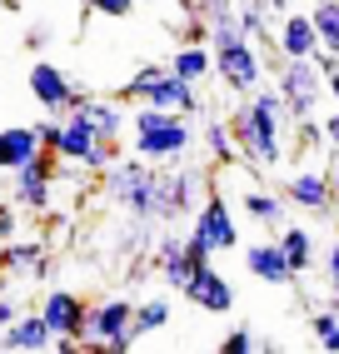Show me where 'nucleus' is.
Returning <instances> with one entry per match:
<instances>
[{
    "instance_id": "obj_12",
    "label": "nucleus",
    "mask_w": 339,
    "mask_h": 354,
    "mask_svg": "<svg viewBox=\"0 0 339 354\" xmlns=\"http://www.w3.org/2000/svg\"><path fill=\"white\" fill-rule=\"evenodd\" d=\"M85 310L90 304L80 295H70V290H51L40 299V315H45L55 339H85Z\"/></svg>"
},
{
    "instance_id": "obj_5",
    "label": "nucleus",
    "mask_w": 339,
    "mask_h": 354,
    "mask_svg": "<svg viewBox=\"0 0 339 354\" xmlns=\"http://www.w3.org/2000/svg\"><path fill=\"white\" fill-rule=\"evenodd\" d=\"M120 100L130 105H160V110H180V115H200V85L175 75L170 65H140L125 80Z\"/></svg>"
},
{
    "instance_id": "obj_44",
    "label": "nucleus",
    "mask_w": 339,
    "mask_h": 354,
    "mask_svg": "<svg viewBox=\"0 0 339 354\" xmlns=\"http://www.w3.org/2000/svg\"><path fill=\"white\" fill-rule=\"evenodd\" d=\"M6 6H10V10H20V0H6Z\"/></svg>"
},
{
    "instance_id": "obj_42",
    "label": "nucleus",
    "mask_w": 339,
    "mask_h": 354,
    "mask_svg": "<svg viewBox=\"0 0 339 354\" xmlns=\"http://www.w3.org/2000/svg\"><path fill=\"white\" fill-rule=\"evenodd\" d=\"M220 6H230V0H200V10H220Z\"/></svg>"
},
{
    "instance_id": "obj_30",
    "label": "nucleus",
    "mask_w": 339,
    "mask_h": 354,
    "mask_svg": "<svg viewBox=\"0 0 339 354\" xmlns=\"http://www.w3.org/2000/svg\"><path fill=\"white\" fill-rule=\"evenodd\" d=\"M309 329H314V344H320V349L339 354V315H334V310H320Z\"/></svg>"
},
{
    "instance_id": "obj_40",
    "label": "nucleus",
    "mask_w": 339,
    "mask_h": 354,
    "mask_svg": "<svg viewBox=\"0 0 339 354\" xmlns=\"http://www.w3.org/2000/svg\"><path fill=\"white\" fill-rule=\"evenodd\" d=\"M324 90H329V100L339 105V65H334V70H329V75H324Z\"/></svg>"
},
{
    "instance_id": "obj_23",
    "label": "nucleus",
    "mask_w": 339,
    "mask_h": 354,
    "mask_svg": "<svg viewBox=\"0 0 339 354\" xmlns=\"http://www.w3.org/2000/svg\"><path fill=\"white\" fill-rule=\"evenodd\" d=\"M239 209L255 220V225H284V195H270V190H245L239 195Z\"/></svg>"
},
{
    "instance_id": "obj_20",
    "label": "nucleus",
    "mask_w": 339,
    "mask_h": 354,
    "mask_svg": "<svg viewBox=\"0 0 339 354\" xmlns=\"http://www.w3.org/2000/svg\"><path fill=\"white\" fill-rule=\"evenodd\" d=\"M40 150V135H35V125H10V130H0V170H20L30 155Z\"/></svg>"
},
{
    "instance_id": "obj_9",
    "label": "nucleus",
    "mask_w": 339,
    "mask_h": 354,
    "mask_svg": "<svg viewBox=\"0 0 339 354\" xmlns=\"http://www.w3.org/2000/svg\"><path fill=\"white\" fill-rule=\"evenodd\" d=\"M275 90H280L284 110L295 115V120H304V115H314V105H320L324 75H320V65H314V60H280Z\"/></svg>"
},
{
    "instance_id": "obj_11",
    "label": "nucleus",
    "mask_w": 339,
    "mask_h": 354,
    "mask_svg": "<svg viewBox=\"0 0 339 354\" xmlns=\"http://www.w3.org/2000/svg\"><path fill=\"white\" fill-rule=\"evenodd\" d=\"M275 45L284 60H314L324 50L320 45V30H314L309 10H280V26H275Z\"/></svg>"
},
{
    "instance_id": "obj_25",
    "label": "nucleus",
    "mask_w": 339,
    "mask_h": 354,
    "mask_svg": "<svg viewBox=\"0 0 339 354\" xmlns=\"http://www.w3.org/2000/svg\"><path fill=\"white\" fill-rule=\"evenodd\" d=\"M235 26H239V35H250V40L275 35L270 30V6H264V0H239V6H235Z\"/></svg>"
},
{
    "instance_id": "obj_29",
    "label": "nucleus",
    "mask_w": 339,
    "mask_h": 354,
    "mask_svg": "<svg viewBox=\"0 0 339 354\" xmlns=\"http://www.w3.org/2000/svg\"><path fill=\"white\" fill-rule=\"evenodd\" d=\"M165 324H170V299L165 295L135 304V335H155V329H165Z\"/></svg>"
},
{
    "instance_id": "obj_34",
    "label": "nucleus",
    "mask_w": 339,
    "mask_h": 354,
    "mask_svg": "<svg viewBox=\"0 0 339 354\" xmlns=\"http://www.w3.org/2000/svg\"><path fill=\"white\" fill-rule=\"evenodd\" d=\"M35 135H40V145H45V150H55V140H60V115L40 120V125H35Z\"/></svg>"
},
{
    "instance_id": "obj_2",
    "label": "nucleus",
    "mask_w": 339,
    "mask_h": 354,
    "mask_svg": "<svg viewBox=\"0 0 339 354\" xmlns=\"http://www.w3.org/2000/svg\"><path fill=\"white\" fill-rule=\"evenodd\" d=\"M210 26H214V40H210L214 75L230 85V95H255V90H259V75H264V60H259V50H255V40L239 35L230 6L210 10Z\"/></svg>"
},
{
    "instance_id": "obj_1",
    "label": "nucleus",
    "mask_w": 339,
    "mask_h": 354,
    "mask_svg": "<svg viewBox=\"0 0 339 354\" xmlns=\"http://www.w3.org/2000/svg\"><path fill=\"white\" fill-rule=\"evenodd\" d=\"M284 100L280 90H255V95H245V105H235L230 115V130H235V145L245 150L250 165H259V170H275V165L284 160Z\"/></svg>"
},
{
    "instance_id": "obj_4",
    "label": "nucleus",
    "mask_w": 339,
    "mask_h": 354,
    "mask_svg": "<svg viewBox=\"0 0 339 354\" xmlns=\"http://www.w3.org/2000/svg\"><path fill=\"white\" fill-rule=\"evenodd\" d=\"M130 130H135V155L150 160V165H170V160L190 155V145H195L190 115L160 110V105H140L135 120H130Z\"/></svg>"
},
{
    "instance_id": "obj_37",
    "label": "nucleus",
    "mask_w": 339,
    "mask_h": 354,
    "mask_svg": "<svg viewBox=\"0 0 339 354\" xmlns=\"http://www.w3.org/2000/svg\"><path fill=\"white\" fill-rule=\"evenodd\" d=\"M324 274H329V285H339V240H334V250L324 254Z\"/></svg>"
},
{
    "instance_id": "obj_33",
    "label": "nucleus",
    "mask_w": 339,
    "mask_h": 354,
    "mask_svg": "<svg viewBox=\"0 0 339 354\" xmlns=\"http://www.w3.org/2000/svg\"><path fill=\"white\" fill-rule=\"evenodd\" d=\"M85 10H90V15H110V20H125V15H135V0H85Z\"/></svg>"
},
{
    "instance_id": "obj_24",
    "label": "nucleus",
    "mask_w": 339,
    "mask_h": 354,
    "mask_svg": "<svg viewBox=\"0 0 339 354\" xmlns=\"http://www.w3.org/2000/svg\"><path fill=\"white\" fill-rule=\"evenodd\" d=\"M155 259H160V274L170 279L175 290H185V279H190V259H185V240H160V250H155Z\"/></svg>"
},
{
    "instance_id": "obj_39",
    "label": "nucleus",
    "mask_w": 339,
    "mask_h": 354,
    "mask_svg": "<svg viewBox=\"0 0 339 354\" xmlns=\"http://www.w3.org/2000/svg\"><path fill=\"white\" fill-rule=\"evenodd\" d=\"M324 140H329V145H339V110L324 120Z\"/></svg>"
},
{
    "instance_id": "obj_28",
    "label": "nucleus",
    "mask_w": 339,
    "mask_h": 354,
    "mask_svg": "<svg viewBox=\"0 0 339 354\" xmlns=\"http://www.w3.org/2000/svg\"><path fill=\"white\" fill-rule=\"evenodd\" d=\"M205 150H210V160L214 165H235V155H239V145H235V130L230 125H205Z\"/></svg>"
},
{
    "instance_id": "obj_21",
    "label": "nucleus",
    "mask_w": 339,
    "mask_h": 354,
    "mask_svg": "<svg viewBox=\"0 0 339 354\" xmlns=\"http://www.w3.org/2000/svg\"><path fill=\"white\" fill-rule=\"evenodd\" d=\"M170 70H175V75H185V80H205L210 70H214V55H210V45L205 40H185L175 55H170Z\"/></svg>"
},
{
    "instance_id": "obj_35",
    "label": "nucleus",
    "mask_w": 339,
    "mask_h": 354,
    "mask_svg": "<svg viewBox=\"0 0 339 354\" xmlns=\"http://www.w3.org/2000/svg\"><path fill=\"white\" fill-rule=\"evenodd\" d=\"M6 240H15V209L0 205V245H6Z\"/></svg>"
},
{
    "instance_id": "obj_10",
    "label": "nucleus",
    "mask_w": 339,
    "mask_h": 354,
    "mask_svg": "<svg viewBox=\"0 0 339 354\" xmlns=\"http://www.w3.org/2000/svg\"><path fill=\"white\" fill-rule=\"evenodd\" d=\"M180 295L195 304V310H205V315H230V310H235V290H230V279L214 270V265L190 270V279H185Z\"/></svg>"
},
{
    "instance_id": "obj_31",
    "label": "nucleus",
    "mask_w": 339,
    "mask_h": 354,
    "mask_svg": "<svg viewBox=\"0 0 339 354\" xmlns=\"http://www.w3.org/2000/svg\"><path fill=\"white\" fill-rule=\"evenodd\" d=\"M185 259H190V270H200V265H210V259H214V245L205 240L200 230H190V234H185Z\"/></svg>"
},
{
    "instance_id": "obj_3",
    "label": "nucleus",
    "mask_w": 339,
    "mask_h": 354,
    "mask_svg": "<svg viewBox=\"0 0 339 354\" xmlns=\"http://www.w3.org/2000/svg\"><path fill=\"white\" fill-rule=\"evenodd\" d=\"M170 175H155L150 160H115L105 170V185H110V200L135 220H170V190H165Z\"/></svg>"
},
{
    "instance_id": "obj_27",
    "label": "nucleus",
    "mask_w": 339,
    "mask_h": 354,
    "mask_svg": "<svg viewBox=\"0 0 339 354\" xmlns=\"http://www.w3.org/2000/svg\"><path fill=\"white\" fill-rule=\"evenodd\" d=\"M165 190H170V220L190 215V209H195V170H175L165 180Z\"/></svg>"
},
{
    "instance_id": "obj_36",
    "label": "nucleus",
    "mask_w": 339,
    "mask_h": 354,
    "mask_svg": "<svg viewBox=\"0 0 339 354\" xmlns=\"http://www.w3.org/2000/svg\"><path fill=\"white\" fill-rule=\"evenodd\" d=\"M20 315V299H10V295H0V329H6L10 319Z\"/></svg>"
},
{
    "instance_id": "obj_19",
    "label": "nucleus",
    "mask_w": 339,
    "mask_h": 354,
    "mask_svg": "<svg viewBox=\"0 0 339 354\" xmlns=\"http://www.w3.org/2000/svg\"><path fill=\"white\" fill-rule=\"evenodd\" d=\"M0 270L6 274H30L40 279L45 270H51V259H45V250L35 240H6V250H0Z\"/></svg>"
},
{
    "instance_id": "obj_8",
    "label": "nucleus",
    "mask_w": 339,
    "mask_h": 354,
    "mask_svg": "<svg viewBox=\"0 0 339 354\" xmlns=\"http://www.w3.org/2000/svg\"><path fill=\"white\" fill-rule=\"evenodd\" d=\"M55 170H60V155L55 150H35L20 170H10V200L30 215H45L51 209V185H55Z\"/></svg>"
},
{
    "instance_id": "obj_15",
    "label": "nucleus",
    "mask_w": 339,
    "mask_h": 354,
    "mask_svg": "<svg viewBox=\"0 0 339 354\" xmlns=\"http://www.w3.org/2000/svg\"><path fill=\"white\" fill-rule=\"evenodd\" d=\"M284 200L300 205V209H309V215H329V209H339L334 205V190H329V175H314V170L284 175Z\"/></svg>"
},
{
    "instance_id": "obj_17",
    "label": "nucleus",
    "mask_w": 339,
    "mask_h": 354,
    "mask_svg": "<svg viewBox=\"0 0 339 354\" xmlns=\"http://www.w3.org/2000/svg\"><path fill=\"white\" fill-rule=\"evenodd\" d=\"M245 270H250L255 279H264V285H295V279H300L295 270H289L280 240H275V245H250V250H245Z\"/></svg>"
},
{
    "instance_id": "obj_13",
    "label": "nucleus",
    "mask_w": 339,
    "mask_h": 354,
    "mask_svg": "<svg viewBox=\"0 0 339 354\" xmlns=\"http://www.w3.org/2000/svg\"><path fill=\"white\" fill-rule=\"evenodd\" d=\"M30 95L40 100V110L65 115L70 105H75V95H80V90L70 85V75H65L60 65H51V60H35V65H30Z\"/></svg>"
},
{
    "instance_id": "obj_43",
    "label": "nucleus",
    "mask_w": 339,
    "mask_h": 354,
    "mask_svg": "<svg viewBox=\"0 0 339 354\" xmlns=\"http://www.w3.org/2000/svg\"><path fill=\"white\" fill-rule=\"evenodd\" d=\"M264 6H270V10H289V0H264Z\"/></svg>"
},
{
    "instance_id": "obj_18",
    "label": "nucleus",
    "mask_w": 339,
    "mask_h": 354,
    "mask_svg": "<svg viewBox=\"0 0 339 354\" xmlns=\"http://www.w3.org/2000/svg\"><path fill=\"white\" fill-rule=\"evenodd\" d=\"M75 115H85V120L95 125V135H105V140H120L125 135V105L115 100H95V95H75V105H70Z\"/></svg>"
},
{
    "instance_id": "obj_14",
    "label": "nucleus",
    "mask_w": 339,
    "mask_h": 354,
    "mask_svg": "<svg viewBox=\"0 0 339 354\" xmlns=\"http://www.w3.org/2000/svg\"><path fill=\"white\" fill-rule=\"evenodd\" d=\"M195 230L214 245V254H225V250H235V245H239V225H235L230 205H225L220 195H205V200L195 205Z\"/></svg>"
},
{
    "instance_id": "obj_38",
    "label": "nucleus",
    "mask_w": 339,
    "mask_h": 354,
    "mask_svg": "<svg viewBox=\"0 0 339 354\" xmlns=\"http://www.w3.org/2000/svg\"><path fill=\"white\" fill-rule=\"evenodd\" d=\"M45 40H51V30H45V26H35V30L26 35V45H30V50H45Z\"/></svg>"
},
{
    "instance_id": "obj_16",
    "label": "nucleus",
    "mask_w": 339,
    "mask_h": 354,
    "mask_svg": "<svg viewBox=\"0 0 339 354\" xmlns=\"http://www.w3.org/2000/svg\"><path fill=\"white\" fill-rule=\"evenodd\" d=\"M0 349H10V354H40V349H55V335H51V324H45V315H15L6 329H0Z\"/></svg>"
},
{
    "instance_id": "obj_41",
    "label": "nucleus",
    "mask_w": 339,
    "mask_h": 354,
    "mask_svg": "<svg viewBox=\"0 0 339 354\" xmlns=\"http://www.w3.org/2000/svg\"><path fill=\"white\" fill-rule=\"evenodd\" d=\"M329 190H334V205H339V165L329 170Z\"/></svg>"
},
{
    "instance_id": "obj_32",
    "label": "nucleus",
    "mask_w": 339,
    "mask_h": 354,
    "mask_svg": "<svg viewBox=\"0 0 339 354\" xmlns=\"http://www.w3.org/2000/svg\"><path fill=\"white\" fill-rule=\"evenodd\" d=\"M250 349H255V329L250 324H235L230 335L220 339V354H250Z\"/></svg>"
},
{
    "instance_id": "obj_6",
    "label": "nucleus",
    "mask_w": 339,
    "mask_h": 354,
    "mask_svg": "<svg viewBox=\"0 0 339 354\" xmlns=\"http://www.w3.org/2000/svg\"><path fill=\"white\" fill-rule=\"evenodd\" d=\"M135 344H140V335H135V304L130 299L110 295V299H95L90 310H85V339H80V349L125 354Z\"/></svg>"
},
{
    "instance_id": "obj_22",
    "label": "nucleus",
    "mask_w": 339,
    "mask_h": 354,
    "mask_svg": "<svg viewBox=\"0 0 339 354\" xmlns=\"http://www.w3.org/2000/svg\"><path fill=\"white\" fill-rule=\"evenodd\" d=\"M280 250H284V259H289V270H295V274H304L314 265V234L304 225H284L280 230Z\"/></svg>"
},
{
    "instance_id": "obj_26",
    "label": "nucleus",
    "mask_w": 339,
    "mask_h": 354,
    "mask_svg": "<svg viewBox=\"0 0 339 354\" xmlns=\"http://www.w3.org/2000/svg\"><path fill=\"white\" fill-rule=\"evenodd\" d=\"M309 20H314V30H320V45L339 55V0H314Z\"/></svg>"
},
{
    "instance_id": "obj_7",
    "label": "nucleus",
    "mask_w": 339,
    "mask_h": 354,
    "mask_svg": "<svg viewBox=\"0 0 339 354\" xmlns=\"http://www.w3.org/2000/svg\"><path fill=\"white\" fill-rule=\"evenodd\" d=\"M55 155H60L65 165L95 170V175H105L110 165L120 160V155H115V140L95 135V125L85 120V115H75V110H65V115H60V140H55Z\"/></svg>"
}]
</instances>
